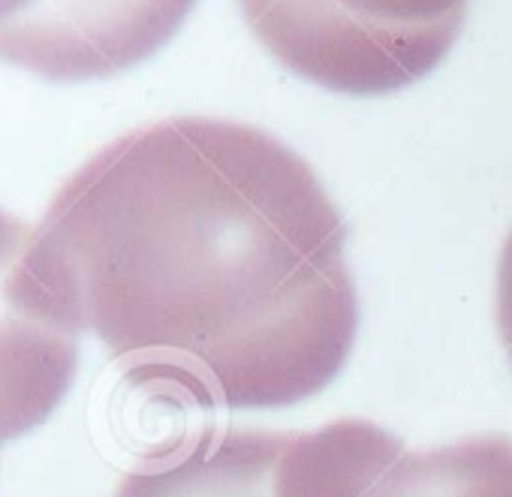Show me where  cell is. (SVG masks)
<instances>
[{
  "label": "cell",
  "mask_w": 512,
  "mask_h": 497,
  "mask_svg": "<svg viewBox=\"0 0 512 497\" xmlns=\"http://www.w3.org/2000/svg\"><path fill=\"white\" fill-rule=\"evenodd\" d=\"M368 497H512V437L476 434L386 464Z\"/></svg>",
  "instance_id": "cell-6"
},
{
  "label": "cell",
  "mask_w": 512,
  "mask_h": 497,
  "mask_svg": "<svg viewBox=\"0 0 512 497\" xmlns=\"http://www.w3.org/2000/svg\"><path fill=\"white\" fill-rule=\"evenodd\" d=\"M401 452L368 419L317 431L208 428L127 470L112 497H368Z\"/></svg>",
  "instance_id": "cell-2"
},
{
  "label": "cell",
  "mask_w": 512,
  "mask_h": 497,
  "mask_svg": "<svg viewBox=\"0 0 512 497\" xmlns=\"http://www.w3.org/2000/svg\"><path fill=\"white\" fill-rule=\"evenodd\" d=\"M238 10L281 67L347 97H386L422 82L464 31V13L389 22L344 0H238Z\"/></svg>",
  "instance_id": "cell-4"
},
{
  "label": "cell",
  "mask_w": 512,
  "mask_h": 497,
  "mask_svg": "<svg viewBox=\"0 0 512 497\" xmlns=\"http://www.w3.org/2000/svg\"><path fill=\"white\" fill-rule=\"evenodd\" d=\"M34 4L37 0H0V28H4L7 22H13L16 16H22Z\"/></svg>",
  "instance_id": "cell-9"
},
{
  "label": "cell",
  "mask_w": 512,
  "mask_h": 497,
  "mask_svg": "<svg viewBox=\"0 0 512 497\" xmlns=\"http://www.w3.org/2000/svg\"><path fill=\"white\" fill-rule=\"evenodd\" d=\"M88 332L76 278L43 226L0 208V446L70 395Z\"/></svg>",
  "instance_id": "cell-3"
},
{
  "label": "cell",
  "mask_w": 512,
  "mask_h": 497,
  "mask_svg": "<svg viewBox=\"0 0 512 497\" xmlns=\"http://www.w3.org/2000/svg\"><path fill=\"white\" fill-rule=\"evenodd\" d=\"M494 323L500 344L512 362V229L503 238L500 257H497V275H494Z\"/></svg>",
  "instance_id": "cell-8"
},
{
  "label": "cell",
  "mask_w": 512,
  "mask_h": 497,
  "mask_svg": "<svg viewBox=\"0 0 512 497\" xmlns=\"http://www.w3.org/2000/svg\"><path fill=\"white\" fill-rule=\"evenodd\" d=\"M196 0H37L0 28V61L49 82L127 73L172 43Z\"/></svg>",
  "instance_id": "cell-5"
},
{
  "label": "cell",
  "mask_w": 512,
  "mask_h": 497,
  "mask_svg": "<svg viewBox=\"0 0 512 497\" xmlns=\"http://www.w3.org/2000/svg\"><path fill=\"white\" fill-rule=\"evenodd\" d=\"M344 4L389 22H437L467 13V0H344Z\"/></svg>",
  "instance_id": "cell-7"
},
{
  "label": "cell",
  "mask_w": 512,
  "mask_h": 497,
  "mask_svg": "<svg viewBox=\"0 0 512 497\" xmlns=\"http://www.w3.org/2000/svg\"><path fill=\"white\" fill-rule=\"evenodd\" d=\"M127 380L193 407L275 410L350 362L347 223L311 163L253 124L181 115L88 157L40 223Z\"/></svg>",
  "instance_id": "cell-1"
}]
</instances>
